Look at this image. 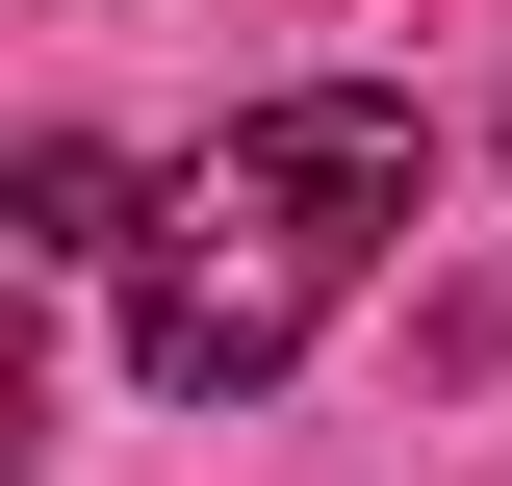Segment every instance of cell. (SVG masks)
<instances>
[{"label": "cell", "instance_id": "cell-1", "mask_svg": "<svg viewBox=\"0 0 512 486\" xmlns=\"http://www.w3.org/2000/svg\"><path fill=\"white\" fill-rule=\"evenodd\" d=\"M410 205H436V103H384V77L231 103L180 180H154V231H128V359L180 384V410H256V384L359 307V256L410 231Z\"/></svg>", "mask_w": 512, "mask_h": 486}]
</instances>
